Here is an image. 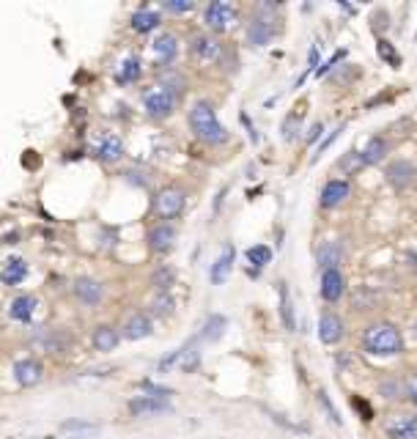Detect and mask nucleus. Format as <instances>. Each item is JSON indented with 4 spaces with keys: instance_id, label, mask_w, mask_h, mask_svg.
I'll return each instance as SVG.
<instances>
[{
    "instance_id": "nucleus-1",
    "label": "nucleus",
    "mask_w": 417,
    "mask_h": 439,
    "mask_svg": "<svg viewBox=\"0 0 417 439\" xmlns=\"http://www.w3.org/2000/svg\"><path fill=\"white\" fill-rule=\"evenodd\" d=\"M187 124H189V132H192L200 143H206V146H223V143H228V137H231L228 130L220 124L214 107H212L206 99L192 102V107H189V113H187Z\"/></svg>"
},
{
    "instance_id": "nucleus-2",
    "label": "nucleus",
    "mask_w": 417,
    "mask_h": 439,
    "mask_svg": "<svg viewBox=\"0 0 417 439\" xmlns=\"http://www.w3.org/2000/svg\"><path fill=\"white\" fill-rule=\"evenodd\" d=\"M363 349L376 357H395L404 351V335L390 321H376L363 332Z\"/></svg>"
},
{
    "instance_id": "nucleus-3",
    "label": "nucleus",
    "mask_w": 417,
    "mask_h": 439,
    "mask_svg": "<svg viewBox=\"0 0 417 439\" xmlns=\"http://www.w3.org/2000/svg\"><path fill=\"white\" fill-rule=\"evenodd\" d=\"M275 14H278V6L275 3H258L255 6V14L250 17L247 28H244V36L250 47H264L278 36V22H275Z\"/></svg>"
},
{
    "instance_id": "nucleus-4",
    "label": "nucleus",
    "mask_w": 417,
    "mask_h": 439,
    "mask_svg": "<svg viewBox=\"0 0 417 439\" xmlns=\"http://www.w3.org/2000/svg\"><path fill=\"white\" fill-rule=\"evenodd\" d=\"M179 99H182V93H176V91H171L168 86L157 83V86H151L143 93V107H145L148 118L165 121V118H171V116L176 113Z\"/></svg>"
},
{
    "instance_id": "nucleus-5",
    "label": "nucleus",
    "mask_w": 417,
    "mask_h": 439,
    "mask_svg": "<svg viewBox=\"0 0 417 439\" xmlns=\"http://www.w3.org/2000/svg\"><path fill=\"white\" fill-rule=\"evenodd\" d=\"M239 20V8L228 0H212L203 8V22L209 25V31L214 33H228Z\"/></svg>"
},
{
    "instance_id": "nucleus-6",
    "label": "nucleus",
    "mask_w": 417,
    "mask_h": 439,
    "mask_svg": "<svg viewBox=\"0 0 417 439\" xmlns=\"http://www.w3.org/2000/svg\"><path fill=\"white\" fill-rule=\"evenodd\" d=\"M184 206H187L184 190H179V187H173V184L157 190V195H154V215L159 220L179 217V215L184 212Z\"/></svg>"
},
{
    "instance_id": "nucleus-7",
    "label": "nucleus",
    "mask_w": 417,
    "mask_h": 439,
    "mask_svg": "<svg viewBox=\"0 0 417 439\" xmlns=\"http://www.w3.org/2000/svg\"><path fill=\"white\" fill-rule=\"evenodd\" d=\"M168 368H179L184 373H192L200 368V351L195 349V344H187L182 349H176L173 354H168L162 362H159V371H168Z\"/></svg>"
},
{
    "instance_id": "nucleus-8",
    "label": "nucleus",
    "mask_w": 417,
    "mask_h": 439,
    "mask_svg": "<svg viewBox=\"0 0 417 439\" xmlns=\"http://www.w3.org/2000/svg\"><path fill=\"white\" fill-rule=\"evenodd\" d=\"M384 431L390 439H417V415L415 412H398L384 420Z\"/></svg>"
},
{
    "instance_id": "nucleus-9",
    "label": "nucleus",
    "mask_w": 417,
    "mask_h": 439,
    "mask_svg": "<svg viewBox=\"0 0 417 439\" xmlns=\"http://www.w3.org/2000/svg\"><path fill=\"white\" fill-rule=\"evenodd\" d=\"M223 49L226 47L212 33H195L189 39V55L195 61H217V58H223Z\"/></svg>"
},
{
    "instance_id": "nucleus-10",
    "label": "nucleus",
    "mask_w": 417,
    "mask_h": 439,
    "mask_svg": "<svg viewBox=\"0 0 417 439\" xmlns=\"http://www.w3.org/2000/svg\"><path fill=\"white\" fill-rule=\"evenodd\" d=\"M14 379L17 385L22 387H36L42 379H45V365L33 357H25V360H17L14 362Z\"/></svg>"
},
{
    "instance_id": "nucleus-11",
    "label": "nucleus",
    "mask_w": 417,
    "mask_h": 439,
    "mask_svg": "<svg viewBox=\"0 0 417 439\" xmlns=\"http://www.w3.org/2000/svg\"><path fill=\"white\" fill-rule=\"evenodd\" d=\"M384 176H387V181H390L395 190H407V187H412L417 181V165L409 162V160H395V162L387 165Z\"/></svg>"
},
{
    "instance_id": "nucleus-12",
    "label": "nucleus",
    "mask_w": 417,
    "mask_h": 439,
    "mask_svg": "<svg viewBox=\"0 0 417 439\" xmlns=\"http://www.w3.org/2000/svg\"><path fill=\"white\" fill-rule=\"evenodd\" d=\"M176 239H179L176 228H173L171 222H159V225H154L151 233H148V247H151L157 256H165V253L173 250Z\"/></svg>"
},
{
    "instance_id": "nucleus-13",
    "label": "nucleus",
    "mask_w": 417,
    "mask_h": 439,
    "mask_svg": "<svg viewBox=\"0 0 417 439\" xmlns=\"http://www.w3.org/2000/svg\"><path fill=\"white\" fill-rule=\"evenodd\" d=\"M129 412L135 417H151L159 412H171V401L159 398V395H140L135 401H129Z\"/></svg>"
},
{
    "instance_id": "nucleus-14",
    "label": "nucleus",
    "mask_w": 417,
    "mask_h": 439,
    "mask_svg": "<svg viewBox=\"0 0 417 439\" xmlns=\"http://www.w3.org/2000/svg\"><path fill=\"white\" fill-rule=\"evenodd\" d=\"M319 338H322V344H326V346L340 344V338H343V318L335 310L322 313V318H319Z\"/></svg>"
},
{
    "instance_id": "nucleus-15",
    "label": "nucleus",
    "mask_w": 417,
    "mask_h": 439,
    "mask_svg": "<svg viewBox=\"0 0 417 439\" xmlns=\"http://www.w3.org/2000/svg\"><path fill=\"white\" fill-rule=\"evenodd\" d=\"M343 294H346V277H343V272L338 266L322 272V297H324L326 302L335 305Z\"/></svg>"
},
{
    "instance_id": "nucleus-16",
    "label": "nucleus",
    "mask_w": 417,
    "mask_h": 439,
    "mask_svg": "<svg viewBox=\"0 0 417 439\" xmlns=\"http://www.w3.org/2000/svg\"><path fill=\"white\" fill-rule=\"evenodd\" d=\"M349 195H352V184H349L346 178H332V181H326L324 190H322V206H324V209H335V206H340Z\"/></svg>"
},
{
    "instance_id": "nucleus-17",
    "label": "nucleus",
    "mask_w": 417,
    "mask_h": 439,
    "mask_svg": "<svg viewBox=\"0 0 417 439\" xmlns=\"http://www.w3.org/2000/svg\"><path fill=\"white\" fill-rule=\"evenodd\" d=\"M154 332V321L145 316V313H132L127 321H124V327H121V335L127 338V341H143V338H148Z\"/></svg>"
},
{
    "instance_id": "nucleus-18",
    "label": "nucleus",
    "mask_w": 417,
    "mask_h": 439,
    "mask_svg": "<svg viewBox=\"0 0 417 439\" xmlns=\"http://www.w3.org/2000/svg\"><path fill=\"white\" fill-rule=\"evenodd\" d=\"M96 157L102 162H118L124 157V140H121V134H116V132L102 134L99 143H96Z\"/></svg>"
},
{
    "instance_id": "nucleus-19",
    "label": "nucleus",
    "mask_w": 417,
    "mask_h": 439,
    "mask_svg": "<svg viewBox=\"0 0 417 439\" xmlns=\"http://www.w3.org/2000/svg\"><path fill=\"white\" fill-rule=\"evenodd\" d=\"M151 49H154V58H157L162 66H168V63H173V58L179 55V39H176L173 33L162 31V33H157Z\"/></svg>"
},
{
    "instance_id": "nucleus-20",
    "label": "nucleus",
    "mask_w": 417,
    "mask_h": 439,
    "mask_svg": "<svg viewBox=\"0 0 417 439\" xmlns=\"http://www.w3.org/2000/svg\"><path fill=\"white\" fill-rule=\"evenodd\" d=\"M72 288H74V297L88 307H96L102 302V297H104V288L96 280H91V277H77Z\"/></svg>"
},
{
    "instance_id": "nucleus-21",
    "label": "nucleus",
    "mask_w": 417,
    "mask_h": 439,
    "mask_svg": "<svg viewBox=\"0 0 417 439\" xmlns=\"http://www.w3.org/2000/svg\"><path fill=\"white\" fill-rule=\"evenodd\" d=\"M118 341H121V332L113 324H99L91 335V344L96 351H113L118 346Z\"/></svg>"
},
{
    "instance_id": "nucleus-22",
    "label": "nucleus",
    "mask_w": 417,
    "mask_h": 439,
    "mask_svg": "<svg viewBox=\"0 0 417 439\" xmlns=\"http://www.w3.org/2000/svg\"><path fill=\"white\" fill-rule=\"evenodd\" d=\"M233 256H236V253H233V245L228 242V245L220 250L214 266H212V283H214V286H220V283L228 280V275H231V269H233Z\"/></svg>"
},
{
    "instance_id": "nucleus-23",
    "label": "nucleus",
    "mask_w": 417,
    "mask_h": 439,
    "mask_svg": "<svg viewBox=\"0 0 417 439\" xmlns=\"http://www.w3.org/2000/svg\"><path fill=\"white\" fill-rule=\"evenodd\" d=\"M36 297L33 294H19L14 302H11V307H8V316L14 318V321H31L33 318V313H36Z\"/></svg>"
},
{
    "instance_id": "nucleus-24",
    "label": "nucleus",
    "mask_w": 417,
    "mask_h": 439,
    "mask_svg": "<svg viewBox=\"0 0 417 439\" xmlns=\"http://www.w3.org/2000/svg\"><path fill=\"white\" fill-rule=\"evenodd\" d=\"M25 277H28V263H25V259L11 256V259L3 261V283L6 286H19Z\"/></svg>"
},
{
    "instance_id": "nucleus-25",
    "label": "nucleus",
    "mask_w": 417,
    "mask_h": 439,
    "mask_svg": "<svg viewBox=\"0 0 417 439\" xmlns=\"http://www.w3.org/2000/svg\"><path fill=\"white\" fill-rule=\"evenodd\" d=\"M159 28V11H154V8H138L135 14H132V31H138V33H151V31H157Z\"/></svg>"
},
{
    "instance_id": "nucleus-26",
    "label": "nucleus",
    "mask_w": 417,
    "mask_h": 439,
    "mask_svg": "<svg viewBox=\"0 0 417 439\" xmlns=\"http://www.w3.org/2000/svg\"><path fill=\"white\" fill-rule=\"evenodd\" d=\"M384 154H387V140L384 137H373L371 143L360 151V165H376V162L384 160Z\"/></svg>"
},
{
    "instance_id": "nucleus-27",
    "label": "nucleus",
    "mask_w": 417,
    "mask_h": 439,
    "mask_svg": "<svg viewBox=\"0 0 417 439\" xmlns=\"http://www.w3.org/2000/svg\"><path fill=\"white\" fill-rule=\"evenodd\" d=\"M140 75H143L140 58H138V55H129V58H124V63H121V69H118L116 80H118L121 86H129V83H135V80H140Z\"/></svg>"
},
{
    "instance_id": "nucleus-28",
    "label": "nucleus",
    "mask_w": 417,
    "mask_h": 439,
    "mask_svg": "<svg viewBox=\"0 0 417 439\" xmlns=\"http://www.w3.org/2000/svg\"><path fill=\"white\" fill-rule=\"evenodd\" d=\"M316 261L322 269H335V263L340 261V245L338 242H324L322 247H319V253H316Z\"/></svg>"
},
{
    "instance_id": "nucleus-29",
    "label": "nucleus",
    "mask_w": 417,
    "mask_h": 439,
    "mask_svg": "<svg viewBox=\"0 0 417 439\" xmlns=\"http://www.w3.org/2000/svg\"><path fill=\"white\" fill-rule=\"evenodd\" d=\"M247 261L253 263V266H267V263L272 261V250L267 245H255V247L247 250Z\"/></svg>"
},
{
    "instance_id": "nucleus-30",
    "label": "nucleus",
    "mask_w": 417,
    "mask_h": 439,
    "mask_svg": "<svg viewBox=\"0 0 417 439\" xmlns=\"http://www.w3.org/2000/svg\"><path fill=\"white\" fill-rule=\"evenodd\" d=\"M151 283H154L157 291H171V286H173V272H171L168 266H157Z\"/></svg>"
},
{
    "instance_id": "nucleus-31",
    "label": "nucleus",
    "mask_w": 417,
    "mask_h": 439,
    "mask_svg": "<svg viewBox=\"0 0 417 439\" xmlns=\"http://www.w3.org/2000/svg\"><path fill=\"white\" fill-rule=\"evenodd\" d=\"M376 49H379V55H381L390 66H395V69L401 66V55H398V49L387 42V39H379V42H376Z\"/></svg>"
},
{
    "instance_id": "nucleus-32",
    "label": "nucleus",
    "mask_w": 417,
    "mask_h": 439,
    "mask_svg": "<svg viewBox=\"0 0 417 439\" xmlns=\"http://www.w3.org/2000/svg\"><path fill=\"white\" fill-rule=\"evenodd\" d=\"M173 297L168 294V291H157V297H154V313L157 316H171L173 313Z\"/></svg>"
},
{
    "instance_id": "nucleus-33",
    "label": "nucleus",
    "mask_w": 417,
    "mask_h": 439,
    "mask_svg": "<svg viewBox=\"0 0 417 439\" xmlns=\"http://www.w3.org/2000/svg\"><path fill=\"white\" fill-rule=\"evenodd\" d=\"M223 327H226V318H223V316H212V318L206 321V327H203V338H206V341L220 338V335H223Z\"/></svg>"
},
{
    "instance_id": "nucleus-34",
    "label": "nucleus",
    "mask_w": 417,
    "mask_h": 439,
    "mask_svg": "<svg viewBox=\"0 0 417 439\" xmlns=\"http://www.w3.org/2000/svg\"><path fill=\"white\" fill-rule=\"evenodd\" d=\"M280 305H283V324H285L288 330H294V310H291V300H288L283 283H280Z\"/></svg>"
},
{
    "instance_id": "nucleus-35",
    "label": "nucleus",
    "mask_w": 417,
    "mask_h": 439,
    "mask_svg": "<svg viewBox=\"0 0 417 439\" xmlns=\"http://www.w3.org/2000/svg\"><path fill=\"white\" fill-rule=\"evenodd\" d=\"M162 8L171 11V14H187V11L195 8V3H192V0H165Z\"/></svg>"
},
{
    "instance_id": "nucleus-36",
    "label": "nucleus",
    "mask_w": 417,
    "mask_h": 439,
    "mask_svg": "<svg viewBox=\"0 0 417 439\" xmlns=\"http://www.w3.org/2000/svg\"><path fill=\"white\" fill-rule=\"evenodd\" d=\"M343 130H346V124H340L338 130H332V132H329V134H326V137H324V143H322V146L316 148V154H313V160H322V154H324L326 148H329V146H332V143H335V140L340 137V132H343Z\"/></svg>"
},
{
    "instance_id": "nucleus-37",
    "label": "nucleus",
    "mask_w": 417,
    "mask_h": 439,
    "mask_svg": "<svg viewBox=\"0 0 417 439\" xmlns=\"http://www.w3.org/2000/svg\"><path fill=\"white\" fill-rule=\"evenodd\" d=\"M404 385H407V398H409V401L417 406V371L407 376V382H404Z\"/></svg>"
},
{
    "instance_id": "nucleus-38",
    "label": "nucleus",
    "mask_w": 417,
    "mask_h": 439,
    "mask_svg": "<svg viewBox=\"0 0 417 439\" xmlns=\"http://www.w3.org/2000/svg\"><path fill=\"white\" fill-rule=\"evenodd\" d=\"M316 63H319V44H313L310 52H308V72H310Z\"/></svg>"
},
{
    "instance_id": "nucleus-39",
    "label": "nucleus",
    "mask_w": 417,
    "mask_h": 439,
    "mask_svg": "<svg viewBox=\"0 0 417 439\" xmlns=\"http://www.w3.org/2000/svg\"><path fill=\"white\" fill-rule=\"evenodd\" d=\"M322 132H324V127H322V124H313V130L308 132V143H316V140L322 137Z\"/></svg>"
},
{
    "instance_id": "nucleus-40",
    "label": "nucleus",
    "mask_w": 417,
    "mask_h": 439,
    "mask_svg": "<svg viewBox=\"0 0 417 439\" xmlns=\"http://www.w3.org/2000/svg\"><path fill=\"white\" fill-rule=\"evenodd\" d=\"M415 332H417V327H415Z\"/></svg>"
}]
</instances>
